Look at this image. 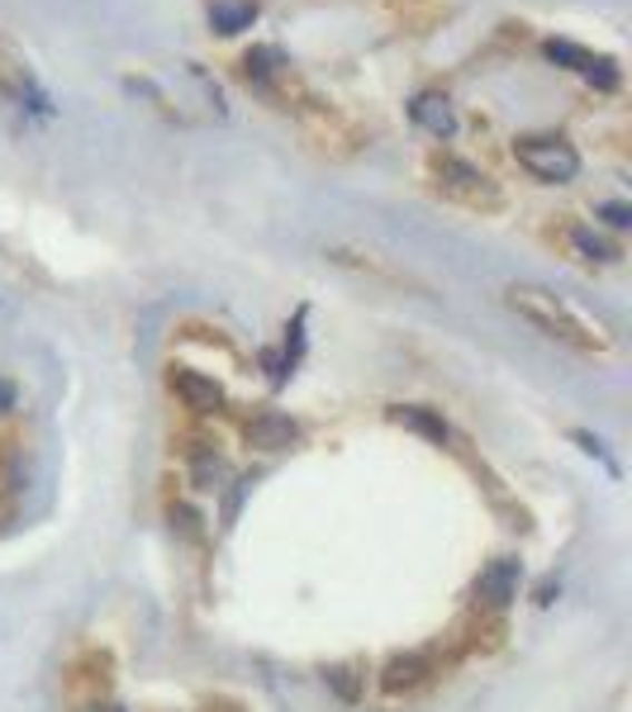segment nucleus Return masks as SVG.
Returning a JSON list of instances; mask_svg holds the SVG:
<instances>
[{"instance_id": "nucleus-8", "label": "nucleus", "mask_w": 632, "mask_h": 712, "mask_svg": "<svg viewBox=\"0 0 632 712\" xmlns=\"http://www.w3.org/2000/svg\"><path fill=\"white\" fill-rule=\"evenodd\" d=\"M243 437H248V447H261V452H286L300 442V423H290L286 414H276V408H267V414L248 418V427H243Z\"/></svg>"}, {"instance_id": "nucleus-3", "label": "nucleus", "mask_w": 632, "mask_h": 712, "mask_svg": "<svg viewBox=\"0 0 632 712\" xmlns=\"http://www.w3.org/2000/svg\"><path fill=\"white\" fill-rule=\"evenodd\" d=\"M514 157H519L523 171H533L537 181H547V186H561V181H571V176L581 171V152H575L566 138H556V134L519 138L514 142Z\"/></svg>"}, {"instance_id": "nucleus-10", "label": "nucleus", "mask_w": 632, "mask_h": 712, "mask_svg": "<svg viewBox=\"0 0 632 712\" xmlns=\"http://www.w3.org/2000/svg\"><path fill=\"white\" fill-rule=\"evenodd\" d=\"M0 91H6L10 100H20V105H29V110H39V115H48V96L39 91V81L29 77V67H20L14 58H0Z\"/></svg>"}, {"instance_id": "nucleus-19", "label": "nucleus", "mask_w": 632, "mask_h": 712, "mask_svg": "<svg viewBox=\"0 0 632 712\" xmlns=\"http://www.w3.org/2000/svg\"><path fill=\"white\" fill-rule=\"evenodd\" d=\"M209 712H238V708H209Z\"/></svg>"}, {"instance_id": "nucleus-2", "label": "nucleus", "mask_w": 632, "mask_h": 712, "mask_svg": "<svg viewBox=\"0 0 632 712\" xmlns=\"http://www.w3.org/2000/svg\"><path fill=\"white\" fill-rule=\"evenodd\" d=\"M157 110L181 119V123H209V119H224V96L219 86L205 77L200 67H167L157 77L134 81Z\"/></svg>"}, {"instance_id": "nucleus-9", "label": "nucleus", "mask_w": 632, "mask_h": 712, "mask_svg": "<svg viewBox=\"0 0 632 712\" xmlns=\"http://www.w3.org/2000/svg\"><path fill=\"white\" fill-rule=\"evenodd\" d=\"M519 594V561H490L476 580V603L481 609H504L508 599Z\"/></svg>"}, {"instance_id": "nucleus-13", "label": "nucleus", "mask_w": 632, "mask_h": 712, "mask_svg": "<svg viewBox=\"0 0 632 712\" xmlns=\"http://www.w3.org/2000/svg\"><path fill=\"white\" fill-rule=\"evenodd\" d=\"M253 20H257L253 0H215L209 6V24L219 33H243V29H253Z\"/></svg>"}, {"instance_id": "nucleus-20", "label": "nucleus", "mask_w": 632, "mask_h": 712, "mask_svg": "<svg viewBox=\"0 0 632 712\" xmlns=\"http://www.w3.org/2000/svg\"><path fill=\"white\" fill-rule=\"evenodd\" d=\"M91 712H119V708H91Z\"/></svg>"}, {"instance_id": "nucleus-15", "label": "nucleus", "mask_w": 632, "mask_h": 712, "mask_svg": "<svg viewBox=\"0 0 632 712\" xmlns=\"http://www.w3.org/2000/svg\"><path fill=\"white\" fill-rule=\"evenodd\" d=\"M395 423H405V427H414V433H424L428 442H437V447L447 442V423L437 418V414H428V408H395Z\"/></svg>"}, {"instance_id": "nucleus-6", "label": "nucleus", "mask_w": 632, "mask_h": 712, "mask_svg": "<svg viewBox=\"0 0 632 712\" xmlns=\"http://www.w3.org/2000/svg\"><path fill=\"white\" fill-rule=\"evenodd\" d=\"M547 58L561 62V67H571V71H581V77L594 81L600 91H613V86H619V67H613V58H604V52H590V48H581V43L552 39V43H547Z\"/></svg>"}, {"instance_id": "nucleus-16", "label": "nucleus", "mask_w": 632, "mask_h": 712, "mask_svg": "<svg viewBox=\"0 0 632 712\" xmlns=\"http://www.w3.org/2000/svg\"><path fill=\"white\" fill-rule=\"evenodd\" d=\"M276 62H280V52H276V48H253L248 58H243V71H248L253 81H267L271 71H276Z\"/></svg>"}, {"instance_id": "nucleus-11", "label": "nucleus", "mask_w": 632, "mask_h": 712, "mask_svg": "<svg viewBox=\"0 0 632 712\" xmlns=\"http://www.w3.org/2000/svg\"><path fill=\"white\" fill-rule=\"evenodd\" d=\"M428 674H433V655L414 651V655H399V661L385 665L381 689H385V693H405V689H418V684H424Z\"/></svg>"}, {"instance_id": "nucleus-14", "label": "nucleus", "mask_w": 632, "mask_h": 712, "mask_svg": "<svg viewBox=\"0 0 632 712\" xmlns=\"http://www.w3.org/2000/svg\"><path fill=\"white\" fill-rule=\"evenodd\" d=\"M571 253L575 257H581V261H613V257H619V247H613L609 238H600V234H594V228H571Z\"/></svg>"}, {"instance_id": "nucleus-12", "label": "nucleus", "mask_w": 632, "mask_h": 712, "mask_svg": "<svg viewBox=\"0 0 632 712\" xmlns=\"http://www.w3.org/2000/svg\"><path fill=\"white\" fill-rule=\"evenodd\" d=\"M409 115H414V123L418 129H428L433 138H452V129H456V119H452V105L443 100V96H418L414 105H409Z\"/></svg>"}, {"instance_id": "nucleus-5", "label": "nucleus", "mask_w": 632, "mask_h": 712, "mask_svg": "<svg viewBox=\"0 0 632 712\" xmlns=\"http://www.w3.org/2000/svg\"><path fill=\"white\" fill-rule=\"evenodd\" d=\"M167 385H171V395L190 408V414H219V408H224V385L215 376H205V370L171 366L167 370Z\"/></svg>"}, {"instance_id": "nucleus-4", "label": "nucleus", "mask_w": 632, "mask_h": 712, "mask_svg": "<svg viewBox=\"0 0 632 712\" xmlns=\"http://www.w3.org/2000/svg\"><path fill=\"white\" fill-rule=\"evenodd\" d=\"M433 176H437V190L452 195V200H462L471 209H495L500 205V190L490 186V176L476 171L462 157H437L433 162Z\"/></svg>"}, {"instance_id": "nucleus-17", "label": "nucleus", "mask_w": 632, "mask_h": 712, "mask_svg": "<svg viewBox=\"0 0 632 712\" xmlns=\"http://www.w3.org/2000/svg\"><path fill=\"white\" fill-rule=\"evenodd\" d=\"M604 219H609L613 228H628V224H632V209H628V205H604Z\"/></svg>"}, {"instance_id": "nucleus-1", "label": "nucleus", "mask_w": 632, "mask_h": 712, "mask_svg": "<svg viewBox=\"0 0 632 712\" xmlns=\"http://www.w3.org/2000/svg\"><path fill=\"white\" fill-rule=\"evenodd\" d=\"M504 305L514 309L523 324H533L537 333H547L552 343L581 352V356H609L619 352V337H613L600 318L581 314L575 305H566L561 295L542 290V285H508L504 290Z\"/></svg>"}, {"instance_id": "nucleus-7", "label": "nucleus", "mask_w": 632, "mask_h": 712, "mask_svg": "<svg viewBox=\"0 0 632 712\" xmlns=\"http://www.w3.org/2000/svg\"><path fill=\"white\" fill-rule=\"evenodd\" d=\"M328 257L338 261V266H347V271L366 276V280H381V285H418L409 271H399V266H391L381 253H366V247H347V243H338V247H328Z\"/></svg>"}, {"instance_id": "nucleus-18", "label": "nucleus", "mask_w": 632, "mask_h": 712, "mask_svg": "<svg viewBox=\"0 0 632 712\" xmlns=\"http://www.w3.org/2000/svg\"><path fill=\"white\" fill-rule=\"evenodd\" d=\"M10 408H14V385L0 380V414H10Z\"/></svg>"}]
</instances>
